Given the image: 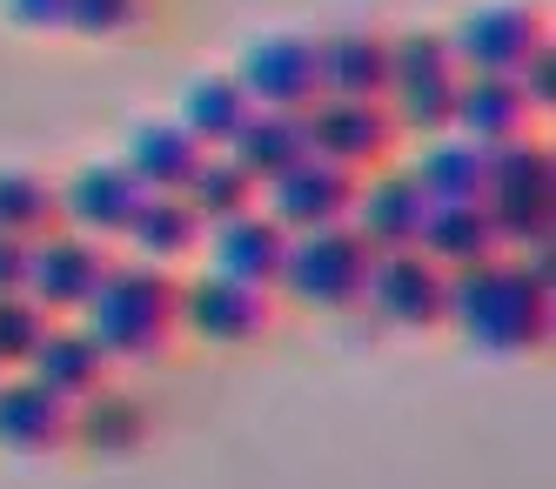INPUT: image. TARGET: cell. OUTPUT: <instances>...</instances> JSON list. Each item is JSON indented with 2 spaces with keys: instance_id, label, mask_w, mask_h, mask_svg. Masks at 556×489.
<instances>
[{
  "instance_id": "obj_19",
  "label": "cell",
  "mask_w": 556,
  "mask_h": 489,
  "mask_svg": "<svg viewBox=\"0 0 556 489\" xmlns=\"http://www.w3.org/2000/svg\"><path fill=\"white\" fill-rule=\"evenodd\" d=\"M67 410L74 402H61L27 369L0 376V450L8 456H54V450H67Z\"/></svg>"
},
{
  "instance_id": "obj_20",
  "label": "cell",
  "mask_w": 556,
  "mask_h": 489,
  "mask_svg": "<svg viewBox=\"0 0 556 489\" xmlns=\"http://www.w3.org/2000/svg\"><path fill=\"white\" fill-rule=\"evenodd\" d=\"M27 376L34 383H48L61 402H81L88 389H101V383H114V362H108V349L81 329V322H48V336H41V349L27 355Z\"/></svg>"
},
{
  "instance_id": "obj_23",
  "label": "cell",
  "mask_w": 556,
  "mask_h": 489,
  "mask_svg": "<svg viewBox=\"0 0 556 489\" xmlns=\"http://www.w3.org/2000/svg\"><path fill=\"white\" fill-rule=\"evenodd\" d=\"M416 249H422L435 268H450V275H456V268H469V262L503 255V235H496V222H490L483 201H429Z\"/></svg>"
},
{
  "instance_id": "obj_24",
  "label": "cell",
  "mask_w": 556,
  "mask_h": 489,
  "mask_svg": "<svg viewBox=\"0 0 556 489\" xmlns=\"http://www.w3.org/2000/svg\"><path fill=\"white\" fill-rule=\"evenodd\" d=\"M255 114V101H249V88L235 80V67L222 74H194L188 88H181V108H175V121L202 141V148H228L235 135H242V121Z\"/></svg>"
},
{
  "instance_id": "obj_1",
  "label": "cell",
  "mask_w": 556,
  "mask_h": 489,
  "mask_svg": "<svg viewBox=\"0 0 556 489\" xmlns=\"http://www.w3.org/2000/svg\"><path fill=\"white\" fill-rule=\"evenodd\" d=\"M450 329L483 355H536L556 329L549 289H536L516 255L469 262L450 275Z\"/></svg>"
},
{
  "instance_id": "obj_14",
  "label": "cell",
  "mask_w": 556,
  "mask_h": 489,
  "mask_svg": "<svg viewBox=\"0 0 556 489\" xmlns=\"http://www.w3.org/2000/svg\"><path fill=\"white\" fill-rule=\"evenodd\" d=\"M148 436H154V416H148V402L135 389H88L81 402L67 410V450H81L94 463H122V456H141L148 450Z\"/></svg>"
},
{
  "instance_id": "obj_2",
  "label": "cell",
  "mask_w": 556,
  "mask_h": 489,
  "mask_svg": "<svg viewBox=\"0 0 556 489\" xmlns=\"http://www.w3.org/2000/svg\"><path fill=\"white\" fill-rule=\"evenodd\" d=\"M74 322L108 349V362H162L181 342V281L175 268L122 255V262H108L94 302Z\"/></svg>"
},
{
  "instance_id": "obj_30",
  "label": "cell",
  "mask_w": 556,
  "mask_h": 489,
  "mask_svg": "<svg viewBox=\"0 0 556 489\" xmlns=\"http://www.w3.org/2000/svg\"><path fill=\"white\" fill-rule=\"evenodd\" d=\"M48 322H54V315L34 302V296H0V376L27 369V355L41 349Z\"/></svg>"
},
{
  "instance_id": "obj_28",
  "label": "cell",
  "mask_w": 556,
  "mask_h": 489,
  "mask_svg": "<svg viewBox=\"0 0 556 489\" xmlns=\"http://www.w3.org/2000/svg\"><path fill=\"white\" fill-rule=\"evenodd\" d=\"M61 228V181L34 168H0V235H48Z\"/></svg>"
},
{
  "instance_id": "obj_5",
  "label": "cell",
  "mask_w": 556,
  "mask_h": 489,
  "mask_svg": "<svg viewBox=\"0 0 556 489\" xmlns=\"http://www.w3.org/2000/svg\"><path fill=\"white\" fill-rule=\"evenodd\" d=\"M483 209H490V222L503 235V255L549 241V222H556V161H549V141L523 135V141L483 148Z\"/></svg>"
},
{
  "instance_id": "obj_22",
  "label": "cell",
  "mask_w": 556,
  "mask_h": 489,
  "mask_svg": "<svg viewBox=\"0 0 556 489\" xmlns=\"http://www.w3.org/2000/svg\"><path fill=\"white\" fill-rule=\"evenodd\" d=\"M202 228L208 222L181 195H141V209L122 228V249L135 262H154V268H181L188 255H202Z\"/></svg>"
},
{
  "instance_id": "obj_17",
  "label": "cell",
  "mask_w": 556,
  "mask_h": 489,
  "mask_svg": "<svg viewBox=\"0 0 556 489\" xmlns=\"http://www.w3.org/2000/svg\"><path fill=\"white\" fill-rule=\"evenodd\" d=\"M536 108L523 95L516 74H463L456 80V108H450V135L476 141V148H503V141H523L536 135Z\"/></svg>"
},
{
  "instance_id": "obj_12",
  "label": "cell",
  "mask_w": 556,
  "mask_h": 489,
  "mask_svg": "<svg viewBox=\"0 0 556 489\" xmlns=\"http://www.w3.org/2000/svg\"><path fill=\"white\" fill-rule=\"evenodd\" d=\"M422 215H429V195L409 181V168H369V175H355L349 228L369 241V255H389V249H416V235H422Z\"/></svg>"
},
{
  "instance_id": "obj_25",
  "label": "cell",
  "mask_w": 556,
  "mask_h": 489,
  "mask_svg": "<svg viewBox=\"0 0 556 489\" xmlns=\"http://www.w3.org/2000/svg\"><path fill=\"white\" fill-rule=\"evenodd\" d=\"M409 181H416L429 201H483V148L463 141V135L416 141Z\"/></svg>"
},
{
  "instance_id": "obj_15",
  "label": "cell",
  "mask_w": 556,
  "mask_h": 489,
  "mask_svg": "<svg viewBox=\"0 0 556 489\" xmlns=\"http://www.w3.org/2000/svg\"><path fill=\"white\" fill-rule=\"evenodd\" d=\"M282 255H289V228L275 222L262 201L242 215H222L202 228V262L215 275H235V281H255V289H275L282 275Z\"/></svg>"
},
{
  "instance_id": "obj_18",
  "label": "cell",
  "mask_w": 556,
  "mask_h": 489,
  "mask_svg": "<svg viewBox=\"0 0 556 489\" xmlns=\"http://www.w3.org/2000/svg\"><path fill=\"white\" fill-rule=\"evenodd\" d=\"M315 80H323V95L382 101L389 95V34L382 27H329V34H315Z\"/></svg>"
},
{
  "instance_id": "obj_29",
  "label": "cell",
  "mask_w": 556,
  "mask_h": 489,
  "mask_svg": "<svg viewBox=\"0 0 556 489\" xmlns=\"http://www.w3.org/2000/svg\"><path fill=\"white\" fill-rule=\"evenodd\" d=\"M162 14V0H67L74 40H141Z\"/></svg>"
},
{
  "instance_id": "obj_32",
  "label": "cell",
  "mask_w": 556,
  "mask_h": 489,
  "mask_svg": "<svg viewBox=\"0 0 556 489\" xmlns=\"http://www.w3.org/2000/svg\"><path fill=\"white\" fill-rule=\"evenodd\" d=\"M516 80H523V95H530V108H536V114H549V108H556V48H549V40H543V48H536L523 67H516Z\"/></svg>"
},
{
  "instance_id": "obj_10",
  "label": "cell",
  "mask_w": 556,
  "mask_h": 489,
  "mask_svg": "<svg viewBox=\"0 0 556 489\" xmlns=\"http://www.w3.org/2000/svg\"><path fill=\"white\" fill-rule=\"evenodd\" d=\"M108 262H114V241H94L81 228H48V235H34V255H27V296L54 322H67L94 302Z\"/></svg>"
},
{
  "instance_id": "obj_33",
  "label": "cell",
  "mask_w": 556,
  "mask_h": 489,
  "mask_svg": "<svg viewBox=\"0 0 556 489\" xmlns=\"http://www.w3.org/2000/svg\"><path fill=\"white\" fill-rule=\"evenodd\" d=\"M27 255H34L27 235H0V296H27Z\"/></svg>"
},
{
  "instance_id": "obj_6",
  "label": "cell",
  "mask_w": 556,
  "mask_h": 489,
  "mask_svg": "<svg viewBox=\"0 0 556 489\" xmlns=\"http://www.w3.org/2000/svg\"><path fill=\"white\" fill-rule=\"evenodd\" d=\"M363 315L376 329H403V336H429L450 322V268H435L422 249H389L369 255V281H363Z\"/></svg>"
},
{
  "instance_id": "obj_9",
  "label": "cell",
  "mask_w": 556,
  "mask_h": 489,
  "mask_svg": "<svg viewBox=\"0 0 556 489\" xmlns=\"http://www.w3.org/2000/svg\"><path fill=\"white\" fill-rule=\"evenodd\" d=\"M443 34H450V54H456L463 74H516L549 40V21L530 0H476Z\"/></svg>"
},
{
  "instance_id": "obj_27",
  "label": "cell",
  "mask_w": 556,
  "mask_h": 489,
  "mask_svg": "<svg viewBox=\"0 0 556 489\" xmlns=\"http://www.w3.org/2000/svg\"><path fill=\"white\" fill-rule=\"evenodd\" d=\"M255 195H262V181L235 161L228 148H208L202 161H194V175H188V188H181V201L202 222H222V215H242V209H255Z\"/></svg>"
},
{
  "instance_id": "obj_3",
  "label": "cell",
  "mask_w": 556,
  "mask_h": 489,
  "mask_svg": "<svg viewBox=\"0 0 556 489\" xmlns=\"http://www.w3.org/2000/svg\"><path fill=\"white\" fill-rule=\"evenodd\" d=\"M456 54L443 27H395L389 34V121L403 141H435L450 135V108H456Z\"/></svg>"
},
{
  "instance_id": "obj_8",
  "label": "cell",
  "mask_w": 556,
  "mask_h": 489,
  "mask_svg": "<svg viewBox=\"0 0 556 489\" xmlns=\"http://www.w3.org/2000/svg\"><path fill=\"white\" fill-rule=\"evenodd\" d=\"M302 128H308V154L336 161L349 175L389 168V154L403 148V135H395L382 101H349V95H315L302 108Z\"/></svg>"
},
{
  "instance_id": "obj_7",
  "label": "cell",
  "mask_w": 556,
  "mask_h": 489,
  "mask_svg": "<svg viewBox=\"0 0 556 489\" xmlns=\"http://www.w3.org/2000/svg\"><path fill=\"white\" fill-rule=\"evenodd\" d=\"M275 329V289L235 281L202 268L194 281H181V336L202 349H249Z\"/></svg>"
},
{
  "instance_id": "obj_4",
  "label": "cell",
  "mask_w": 556,
  "mask_h": 489,
  "mask_svg": "<svg viewBox=\"0 0 556 489\" xmlns=\"http://www.w3.org/2000/svg\"><path fill=\"white\" fill-rule=\"evenodd\" d=\"M363 281H369V241L349 222H329V228L289 235L275 296L289 309H308V315H355L363 309Z\"/></svg>"
},
{
  "instance_id": "obj_21",
  "label": "cell",
  "mask_w": 556,
  "mask_h": 489,
  "mask_svg": "<svg viewBox=\"0 0 556 489\" xmlns=\"http://www.w3.org/2000/svg\"><path fill=\"white\" fill-rule=\"evenodd\" d=\"M208 148L194 141L175 114H154V121H135L128 141H122V161H128V175L148 188V195H181L188 175H194V161H202Z\"/></svg>"
},
{
  "instance_id": "obj_26",
  "label": "cell",
  "mask_w": 556,
  "mask_h": 489,
  "mask_svg": "<svg viewBox=\"0 0 556 489\" xmlns=\"http://www.w3.org/2000/svg\"><path fill=\"white\" fill-rule=\"evenodd\" d=\"M228 154L242 161L255 181H268V175L295 168V161L308 154V128H302V114H289V108H255L242 121V135L228 141Z\"/></svg>"
},
{
  "instance_id": "obj_16",
  "label": "cell",
  "mask_w": 556,
  "mask_h": 489,
  "mask_svg": "<svg viewBox=\"0 0 556 489\" xmlns=\"http://www.w3.org/2000/svg\"><path fill=\"white\" fill-rule=\"evenodd\" d=\"M141 195L148 188L128 175V161L122 154H101V161H88V168H74L61 181V228H81L94 241H122L128 215L141 209Z\"/></svg>"
},
{
  "instance_id": "obj_11",
  "label": "cell",
  "mask_w": 556,
  "mask_h": 489,
  "mask_svg": "<svg viewBox=\"0 0 556 489\" xmlns=\"http://www.w3.org/2000/svg\"><path fill=\"white\" fill-rule=\"evenodd\" d=\"M255 201H262V209L282 222L289 235H302V228H329V222H349L355 175H349V168H336V161H323V154H302L295 168L268 175Z\"/></svg>"
},
{
  "instance_id": "obj_13",
  "label": "cell",
  "mask_w": 556,
  "mask_h": 489,
  "mask_svg": "<svg viewBox=\"0 0 556 489\" xmlns=\"http://www.w3.org/2000/svg\"><path fill=\"white\" fill-rule=\"evenodd\" d=\"M235 80L249 88L255 108L302 114L315 95H323V80H315V34H262V40H249V54L235 61Z\"/></svg>"
},
{
  "instance_id": "obj_31",
  "label": "cell",
  "mask_w": 556,
  "mask_h": 489,
  "mask_svg": "<svg viewBox=\"0 0 556 489\" xmlns=\"http://www.w3.org/2000/svg\"><path fill=\"white\" fill-rule=\"evenodd\" d=\"M0 21L21 34H67V0H0Z\"/></svg>"
}]
</instances>
